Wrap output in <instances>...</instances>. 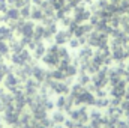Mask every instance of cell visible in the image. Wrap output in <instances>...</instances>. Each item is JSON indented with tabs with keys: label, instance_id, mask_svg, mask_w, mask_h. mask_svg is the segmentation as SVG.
I'll return each mask as SVG.
<instances>
[{
	"label": "cell",
	"instance_id": "6da1fadb",
	"mask_svg": "<svg viewBox=\"0 0 129 128\" xmlns=\"http://www.w3.org/2000/svg\"><path fill=\"white\" fill-rule=\"evenodd\" d=\"M8 38H11V30H9L8 27L2 26V27H0V41H5V39H8Z\"/></svg>",
	"mask_w": 129,
	"mask_h": 128
},
{
	"label": "cell",
	"instance_id": "7a4b0ae2",
	"mask_svg": "<svg viewBox=\"0 0 129 128\" xmlns=\"http://www.w3.org/2000/svg\"><path fill=\"white\" fill-rule=\"evenodd\" d=\"M18 15H20V12H18L15 8L9 9V11L6 12V18H11V20H17V18H18Z\"/></svg>",
	"mask_w": 129,
	"mask_h": 128
},
{
	"label": "cell",
	"instance_id": "3957f363",
	"mask_svg": "<svg viewBox=\"0 0 129 128\" xmlns=\"http://www.w3.org/2000/svg\"><path fill=\"white\" fill-rule=\"evenodd\" d=\"M8 51V47H6V44H3V41H0V54H5Z\"/></svg>",
	"mask_w": 129,
	"mask_h": 128
},
{
	"label": "cell",
	"instance_id": "277c9868",
	"mask_svg": "<svg viewBox=\"0 0 129 128\" xmlns=\"http://www.w3.org/2000/svg\"><path fill=\"white\" fill-rule=\"evenodd\" d=\"M0 128H2V124H0Z\"/></svg>",
	"mask_w": 129,
	"mask_h": 128
}]
</instances>
